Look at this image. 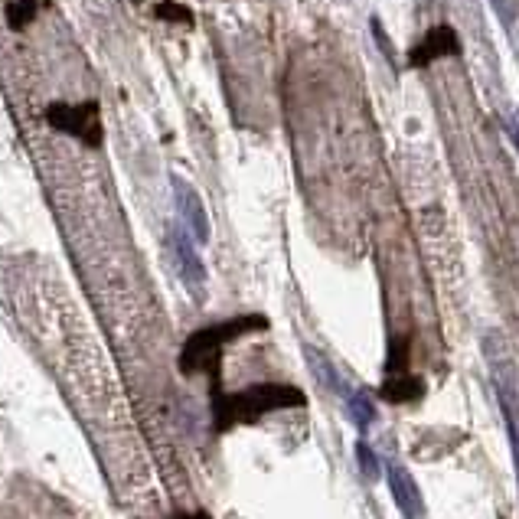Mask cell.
<instances>
[{"mask_svg":"<svg viewBox=\"0 0 519 519\" xmlns=\"http://www.w3.org/2000/svg\"><path fill=\"white\" fill-rule=\"evenodd\" d=\"M373 418H376L373 405H369L363 395H356V399H353V422L360 425V428H366L369 422H373Z\"/></svg>","mask_w":519,"mask_h":519,"instance_id":"11","label":"cell"},{"mask_svg":"<svg viewBox=\"0 0 519 519\" xmlns=\"http://www.w3.org/2000/svg\"><path fill=\"white\" fill-rule=\"evenodd\" d=\"M46 121L56 131L69 134V138H79L85 147L102 144V125H98V105L95 102H82V105L53 102L46 108Z\"/></svg>","mask_w":519,"mask_h":519,"instance_id":"3","label":"cell"},{"mask_svg":"<svg viewBox=\"0 0 519 519\" xmlns=\"http://www.w3.org/2000/svg\"><path fill=\"white\" fill-rule=\"evenodd\" d=\"M177 190L183 193V200H177V203H180V209H183V216H187V219L193 222V229L200 232V239H206V216H203V206H200V200H196L193 190L187 187V183H180V180H177Z\"/></svg>","mask_w":519,"mask_h":519,"instance_id":"8","label":"cell"},{"mask_svg":"<svg viewBox=\"0 0 519 519\" xmlns=\"http://www.w3.org/2000/svg\"><path fill=\"white\" fill-rule=\"evenodd\" d=\"M53 0H14V4L7 7V23L10 30H27L30 23L40 17V10L49 7Z\"/></svg>","mask_w":519,"mask_h":519,"instance_id":"7","label":"cell"},{"mask_svg":"<svg viewBox=\"0 0 519 519\" xmlns=\"http://www.w3.org/2000/svg\"><path fill=\"white\" fill-rule=\"evenodd\" d=\"M154 17L164 20V23H183V27H190V23H193L190 7L173 4V0H160V4L154 7Z\"/></svg>","mask_w":519,"mask_h":519,"instance_id":"10","label":"cell"},{"mask_svg":"<svg viewBox=\"0 0 519 519\" xmlns=\"http://www.w3.org/2000/svg\"><path fill=\"white\" fill-rule=\"evenodd\" d=\"M262 330H268L265 314H239V317L219 320V324H209L203 330H193L180 350V373L183 376L206 373L209 392H213L216 399V395H222V350H226V343L249 337V333H262Z\"/></svg>","mask_w":519,"mask_h":519,"instance_id":"1","label":"cell"},{"mask_svg":"<svg viewBox=\"0 0 519 519\" xmlns=\"http://www.w3.org/2000/svg\"><path fill=\"white\" fill-rule=\"evenodd\" d=\"M409 353H412V340L409 337H395L389 343V360H386V373H409Z\"/></svg>","mask_w":519,"mask_h":519,"instance_id":"9","label":"cell"},{"mask_svg":"<svg viewBox=\"0 0 519 519\" xmlns=\"http://www.w3.org/2000/svg\"><path fill=\"white\" fill-rule=\"evenodd\" d=\"M173 519H209V513H177V516H173Z\"/></svg>","mask_w":519,"mask_h":519,"instance_id":"13","label":"cell"},{"mask_svg":"<svg viewBox=\"0 0 519 519\" xmlns=\"http://www.w3.org/2000/svg\"><path fill=\"white\" fill-rule=\"evenodd\" d=\"M389 487H392V497L399 503V510L409 516V519H418L422 516V500H418V487L412 484V477L402 471V467H392L389 474Z\"/></svg>","mask_w":519,"mask_h":519,"instance_id":"6","label":"cell"},{"mask_svg":"<svg viewBox=\"0 0 519 519\" xmlns=\"http://www.w3.org/2000/svg\"><path fill=\"white\" fill-rule=\"evenodd\" d=\"M307 395L288 382H258V386L222 392L213 399V428L216 435H226L236 425H255L265 415L281 409H304Z\"/></svg>","mask_w":519,"mask_h":519,"instance_id":"2","label":"cell"},{"mask_svg":"<svg viewBox=\"0 0 519 519\" xmlns=\"http://www.w3.org/2000/svg\"><path fill=\"white\" fill-rule=\"evenodd\" d=\"M444 56H461V36H457L448 23H441V27H431L422 40L412 46L409 53V66L412 69H425L431 63H438Z\"/></svg>","mask_w":519,"mask_h":519,"instance_id":"4","label":"cell"},{"mask_svg":"<svg viewBox=\"0 0 519 519\" xmlns=\"http://www.w3.org/2000/svg\"><path fill=\"white\" fill-rule=\"evenodd\" d=\"M356 457H360L363 471H366L369 477H376V471H379V464H376V457H373V451H369V448H366V444H356Z\"/></svg>","mask_w":519,"mask_h":519,"instance_id":"12","label":"cell"},{"mask_svg":"<svg viewBox=\"0 0 519 519\" xmlns=\"http://www.w3.org/2000/svg\"><path fill=\"white\" fill-rule=\"evenodd\" d=\"M379 395L386 402H392V405H405V402L422 399V395H425V382L418 379V376H412V373H395V376H389L379 386Z\"/></svg>","mask_w":519,"mask_h":519,"instance_id":"5","label":"cell"}]
</instances>
